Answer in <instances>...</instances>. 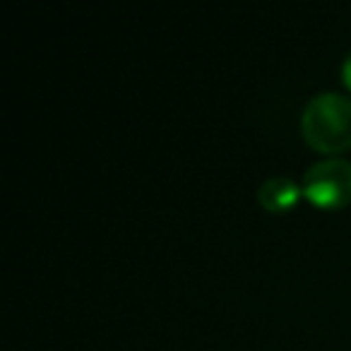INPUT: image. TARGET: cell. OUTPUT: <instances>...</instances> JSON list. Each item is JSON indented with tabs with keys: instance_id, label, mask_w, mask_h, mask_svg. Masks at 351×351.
<instances>
[{
	"instance_id": "cell-1",
	"label": "cell",
	"mask_w": 351,
	"mask_h": 351,
	"mask_svg": "<svg viewBox=\"0 0 351 351\" xmlns=\"http://www.w3.org/2000/svg\"><path fill=\"white\" fill-rule=\"evenodd\" d=\"M301 132L317 152L337 154L351 145V99L339 92L311 97L301 113Z\"/></svg>"
},
{
	"instance_id": "cell-2",
	"label": "cell",
	"mask_w": 351,
	"mask_h": 351,
	"mask_svg": "<svg viewBox=\"0 0 351 351\" xmlns=\"http://www.w3.org/2000/svg\"><path fill=\"white\" fill-rule=\"evenodd\" d=\"M303 195L317 207H341L351 202V161L341 156L313 161L303 176Z\"/></svg>"
},
{
	"instance_id": "cell-3",
	"label": "cell",
	"mask_w": 351,
	"mask_h": 351,
	"mask_svg": "<svg viewBox=\"0 0 351 351\" xmlns=\"http://www.w3.org/2000/svg\"><path fill=\"white\" fill-rule=\"evenodd\" d=\"M301 193L303 191L296 186V181L289 176H269L260 183L258 200L267 212H284L298 200Z\"/></svg>"
},
{
	"instance_id": "cell-4",
	"label": "cell",
	"mask_w": 351,
	"mask_h": 351,
	"mask_svg": "<svg viewBox=\"0 0 351 351\" xmlns=\"http://www.w3.org/2000/svg\"><path fill=\"white\" fill-rule=\"evenodd\" d=\"M341 80H344V84L351 89V51L344 56V60H341Z\"/></svg>"
}]
</instances>
